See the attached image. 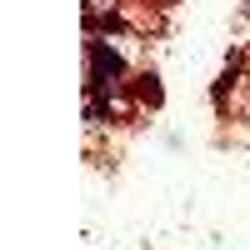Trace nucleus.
I'll use <instances>...</instances> for the list:
<instances>
[{"label": "nucleus", "mask_w": 250, "mask_h": 250, "mask_svg": "<svg viewBox=\"0 0 250 250\" xmlns=\"http://www.w3.org/2000/svg\"><path fill=\"white\" fill-rule=\"evenodd\" d=\"M85 50H90V65H95V70H90V85H105L110 75H120V55L105 45V40H90Z\"/></svg>", "instance_id": "obj_1"}, {"label": "nucleus", "mask_w": 250, "mask_h": 250, "mask_svg": "<svg viewBox=\"0 0 250 250\" xmlns=\"http://www.w3.org/2000/svg\"><path fill=\"white\" fill-rule=\"evenodd\" d=\"M140 95L150 100V105H155V100H160V85H155V75H145V85H140Z\"/></svg>", "instance_id": "obj_2"}]
</instances>
